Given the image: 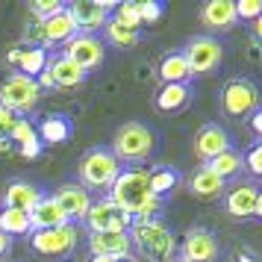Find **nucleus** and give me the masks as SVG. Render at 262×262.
I'll list each match as a JSON object with an SVG mask.
<instances>
[{"instance_id": "nucleus-1", "label": "nucleus", "mask_w": 262, "mask_h": 262, "mask_svg": "<svg viewBox=\"0 0 262 262\" xmlns=\"http://www.w3.org/2000/svg\"><path fill=\"white\" fill-rule=\"evenodd\" d=\"M109 201L130 212L133 221L156 218V212L162 209V201L150 194V180L144 168H121L115 183L109 186Z\"/></svg>"}, {"instance_id": "nucleus-2", "label": "nucleus", "mask_w": 262, "mask_h": 262, "mask_svg": "<svg viewBox=\"0 0 262 262\" xmlns=\"http://www.w3.org/2000/svg\"><path fill=\"white\" fill-rule=\"evenodd\" d=\"M130 245L142 253L147 262H168L177 250V238L171 233V227L159 218H144V221H133L130 227Z\"/></svg>"}, {"instance_id": "nucleus-3", "label": "nucleus", "mask_w": 262, "mask_h": 262, "mask_svg": "<svg viewBox=\"0 0 262 262\" xmlns=\"http://www.w3.org/2000/svg\"><path fill=\"white\" fill-rule=\"evenodd\" d=\"M156 147V133L142 121H127L121 124L112 136V156L118 162H144Z\"/></svg>"}, {"instance_id": "nucleus-4", "label": "nucleus", "mask_w": 262, "mask_h": 262, "mask_svg": "<svg viewBox=\"0 0 262 262\" xmlns=\"http://www.w3.org/2000/svg\"><path fill=\"white\" fill-rule=\"evenodd\" d=\"M259 85L248 80V77H233L230 83L221 89V112L227 118H250L256 109H259Z\"/></svg>"}, {"instance_id": "nucleus-5", "label": "nucleus", "mask_w": 262, "mask_h": 262, "mask_svg": "<svg viewBox=\"0 0 262 262\" xmlns=\"http://www.w3.org/2000/svg\"><path fill=\"white\" fill-rule=\"evenodd\" d=\"M121 174V162L106 147H92L80 159V183L83 189H109Z\"/></svg>"}, {"instance_id": "nucleus-6", "label": "nucleus", "mask_w": 262, "mask_h": 262, "mask_svg": "<svg viewBox=\"0 0 262 262\" xmlns=\"http://www.w3.org/2000/svg\"><path fill=\"white\" fill-rule=\"evenodd\" d=\"M38 97H41V89L33 77H24V74H9L3 83H0V106L9 109L15 118L18 115H30L36 109Z\"/></svg>"}, {"instance_id": "nucleus-7", "label": "nucleus", "mask_w": 262, "mask_h": 262, "mask_svg": "<svg viewBox=\"0 0 262 262\" xmlns=\"http://www.w3.org/2000/svg\"><path fill=\"white\" fill-rule=\"evenodd\" d=\"M77 224H65V227H53V230H36L30 233V245L36 253L50 256V259H68L77 250Z\"/></svg>"}, {"instance_id": "nucleus-8", "label": "nucleus", "mask_w": 262, "mask_h": 262, "mask_svg": "<svg viewBox=\"0 0 262 262\" xmlns=\"http://www.w3.org/2000/svg\"><path fill=\"white\" fill-rule=\"evenodd\" d=\"M186 56V65H189L191 77L194 74H209L215 71L221 59H224V45L215 36H194L186 41V48L180 50Z\"/></svg>"}, {"instance_id": "nucleus-9", "label": "nucleus", "mask_w": 262, "mask_h": 262, "mask_svg": "<svg viewBox=\"0 0 262 262\" xmlns=\"http://www.w3.org/2000/svg\"><path fill=\"white\" fill-rule=\"evenodd\" d=\"M85 227H89V233H130L133 215L124 212L106 198V201L92 203V209L85 215Z\"/></svg>"}, {"instance_id": "nucleus-10", "label": "nucleus", "mask_w": 262, "mask_h": 262, "mask_svg": "<svg viewBox=\"0 0 262 262\" xmlns=\"http://www.w3.org/2000/svg\"><path fill=\"white\" fill-rule=\"evenodd\" d=\"M112 9H115L112 0H100V3H95V0H74L68 6L74 24H77V33H83V36H95L97 30H103Z\"/></svg>"}, {"instance_id": "nucleus-11", "label": "nucleus", "mask_w": 262, "mask_h": 262, "mask_svg": "<svg viewBox=\"0 0 262 262\" xmlns=\"http://www.w3.org/2000/svg\"><path fill=\"white\" fill-rule=\"evenodd\" d=\"M68 59L80 68V71H95V68H100L103 65V41L97 36H83V33H77V36L65 45V50H62Z\"/></svg>"}, {"instance_id": "nucleus-12", "label": "nucleus", "mask_w": 262, "mask_h": 262, "mask_svg": "<svg viewBox=\"0 0 262 262\" xmlns=\"http://www.w3.org/2000/svg\"><path fill=\"white\" fill-rule=\"evenodd\" d=\"M218 238H215L212 230L206 227H191L189 233L183 236V245H180V256L186 262H215L218 259Z\"/></svg>"}, {"instance_id": "nucleus-13", "label": "nucleus", "mask_w": 262, "mask_h": 262, "mask_svg": "<svg viewBox=\"0 0 262 262\" xmlns=\"http://www.w3.org/2000/svg\"><path fill=\"white\" fill-rule=\"evenodd\" d=\"M53 201L59 203V209L65 215H68V221H85V215H89V209H92V194H89V189H83L80 183H62L59 189H56V194H53Z\"/></svg>"}, {"instance_id": "nucleus-14", "label": "nucleus", "mask_w": 262, "mask_h": 262, "mask_svg": "<svg viewBox=\"0 0 262 262\" xmlns=\"http://www.w3.org/2000/svg\"><path fill=\"white\" fill-rule=\"evenodd\" d=\"M233 144H230V136H227L224 127H218V124H203L201 130L194 133V156L201 159L203 165L209 162V159H215L218 154H224V150H230Z\"/></svg>"}, {"instance_id": "nucleus-15", "label": "nucleus", "mask_w": 262, "mask_h": 262, "mask_svg": "<svg viewBox=\"0 0 262 262\" xmlns=\"http://www.w3.org/2000/svg\"><path fill=\"white\" fill-rule=\"evenodd\" d=\"M201 24L212 33H230L238 24L236 18V3L233 0H209L201 9Z\"/></svg>"}, {"instance_id": "nucleus-16", "label": "nucleus", "mask_w": 262, "mask_h": 262, "mask_svg": "<svg viewBox=\"0 0 262 262\" xmlns=\"http://www.w3.org/2000/svg\"><path fill=\"white\" fill-rule=\"evenodd\" d=\"M41 201V189L30 180H12L3 189V209H18V212H33V206Z\"/></svg>"}, {"instance_id": "nucleus-17", "label": "nucleus", "mask_w": 262, "mask_h": 262, "mask_svg": "<svg viewBox=\"0 0 262 262\" xmlns=\"http://www.w3.org/2000/svg\"><path fill=\"white\" fill-rule=\"evenodd\" d=\"M89 250H92V256L121 259V256L133 253V245L127 233H89Z\"/></svg>"}, {"instance_id": "nucleus-18", "label": "nucleus", "mask_w": 262, "mask_h": 262, "mask_svg": "<svg viewBox=\"0 0 262 262\" xmlns=\"http://www.w3.org/2000/svg\"><path fill=\"white\" fill-rule=\"evenodd\" d=\"M41 36H45V50L53 48V45H68L77 36V24H74L68 6L62 12L50 15L48 21H41Z\"/></svg>"}, {"instance_id": "nucleus-19", "label": "nucleus", "mask_w": 262, "mask_h": 262, "mask_svg": "<svg viewBox=\"0 0 262 262\" xmlns=\"http://www.w3.org/2000/svg\"><path fill=\"white\" fill-rule=\"evenodd\" d=\"M256 186L253 183H236L224 191V212L233 218H250L256 203Z\"/></svg>"}, {"instance_id": "nucleus-20", "label": "nucleus", "mask_w": 262, "mask_h": 262, "mask_svg": "<svg viewBox=\"0 0 262 262\" xmlns=\"http://www.w3.org/2000/svg\"><path fill=\"white\" fill-rule=\"evenodd\" d=\"M65 224H71V221L59 209V203L53 201V194H41V201L30 212V230L36 233V230H53V227H65Z\"/></svg>"}, {"instance_id": "nucleus-21", "label": "nucleus", "mask_w": 262, "mask_h": 262, "mask_svg": "<svg viewBox=\"0 0 262 262\" xmlns=\"http://www.w3.org/2000/svg\"><path fill=\"white\" fill-rule=\"evenodd\" d=\"M45 74L50 77V83L56 85V89H74V85H80L89 77L85 71H80L77 65H74L65 53H56V56H50L48 59V68Z\"/></svg>"}, {"instance_id": "nucleus-22", "label": "nucleus", "mask_w": 262, "mask_h": 262, "mask_svg": "<svg viewBox=\"0 0 262 262\" xmlns=\"http://www.w3.org/2000/svg\"><path fill=\"white\" fill-rule=\"evenodd\" d=\"M71 121L65 118V115H59V112H50V115H45V118L38 121L36 127V136L41 144H65L68 139H71Z\"/></svg>"}, {"instance_id": "nucleus-23", "label": "nucleus", "mask_w": 262, "mask_h": 262, "mask_svg": "<svg viewBox=\"0 0 262 262\" xmlns=\"http://www.w3.org/2000/svg\"><path fill=\"white\" fill-rule=\"evenodd\" d=\"M224 189H227V183L221 177H215L206 165H201L189 177V191L194 198H201V201H215V198L224 194Z\"/></svg>"}, {"instance_id": "nucleus-24", "label": "nucleus", "mask_w": 262, "mask_h": 262, "mask_svg": "<svg viewBox=\"0 0 262 262\" xmlns=\"http://www.w3.org/2000/svg\"><path fill=\"white\" fill-rule=\"evenodd\" d=\"M191 100V89L189 85H177V83H162V89L156 92V109L159 112H180L186 109Z\"/></svg>"}, {"instance_id": "nucleus-25", "label": "nucleus", "mask_w": 262, "mask_h": 262, "mask_svg": "<svg viewBox=\"0 0 262 262\" xmlns=\"http://www.w3.org/2000/svg\"><path fill=\"white\" fill-rule=\"evenodd\" d=\"M159 77H162V83H177V85H189L191 80V71L189 65H186V56L183 53H165L162 62H159Z\"/></svg>"}, {"instance_id": "nucleus-26", "label": "nucleus", "mask_w": 262, "mask_h": 262, "mask_svg": "<svg viewBox=\"0 0 262 262\" xmlns=\"http://www.w3.org/2000/svg\"><path fill=\"white\" fill-rule=\"evenodd\" d=\"M50 53L45 48H18V56H15V65H18V74L24 77H33L36 80L38 74L48 68Z\"/></svg>"}, {"instance_id": "nucleus-27", "label": "nucleus", "mask_w": 262, "mask_h": 262, "mask_svg": "<svg viewBox=\"0 0 262 262\" xmlns=\"http://www.w3.org/2000/svg\"><path fill=\"white\" fill-rule=\"evenodd\" d=\"M147 180H150V194L154 198H165V194H171V191L180 186V171L177 168H171V165H159L154 168V171H147Z\"/></svg>"}, {"instance_id": "nucleus-28", "label": "nucleus", "mask_w": 262, "mask_h": 262, "mask_svg": "<svg viewBox=\"0 0 262 262\" xmlns=\"http://www.w3.org/2000/svg\"><path fill=\"white\" fill-rule=\"evenodd\" d=\"M206 168L212 171L215 177H221L227 183V180H233L236 174H242L245 162H242V154H238L236 147H230V150H224V154H218L215 159H209V162H206Z\"/></svg>"}, {"instance_id": "nucleus-29", "label": "nucleus", "mask_w": 262, "mask_h": 262, "mask_svg": "<svg viewBox=\"0 0 262 262\" xmlns=\"http://www.w3.org/2000/svg\"><path fill=\"white\" fill-rule=\"evenodd\" d=\"M103 33H106L109 45H115V48H121V50H133L142 41V30H127V27H121L118 21H112V18L106 21Z\"/></svg>"}, {"instance_id": "nucleus-30", "label": "nucleus", "mask_w": 262, "mask_h": 262, "mask_svg": "<svg viewBox=\"0 0 262 262\" xmlns=\"http://www.w3.org/2000/svg\"><path fill=\"white\" fill-rule=\"evenodd\" d=\"M0 230L9 238L27 236V233H33V230H30V215L18 212V209H3V212H0Z\"/></svg>"}, {"instance_id": "nucleus-31", "label": "nucleus", "mask_w": 262, "mask_h": 262, "mask_svg": "<svg viewBox=\"0 0 262 262\" xmlns=\"http://www.w3.org/2000/svg\"><path fill=\"white\" fill-rule=\"evenodd\" d=\"M136 15H139V24L142 27H154V24L162 21L165 6H162L159 0H139V3H136Z\"/></svg>"}, {"instance_id": "nucleus-32", "label": "nucleus", "mask_w": 262, "mask_h": 262, "mask_svg": "<svg viewBox=\"0 0 262 262\" xmlns=\"http://www.w3.org/2000/svg\"><path fill=\"white\" fill-rule=\"evenodd\" d=\"M109 18H112V21H118L121 27H127V30H142L139 15H136V3H115V9H112Z\"/></svg>"}, {"instance_id": "nucleus-33", "label": "nucleus", "mask_w": 262, "mask_h": 262, "mask_svg": "<svg viewBox=\"0 0 262 262\" xmlns=\"http://www.w3.org/2000/svg\"><path fill=\"white\" fill-rule=\"evenodd\" d=\"M38 136H36V124L30 118H18L15 121V127H12V133H9V144H27V142H36Z\"/></svg>"}, {"instance_id": "nucleus-34", "label": "nucleus", "mask_w": 262, "mask_h": 262, "mask_svg": "<svg viewBox=\"0 0 262 262\" xmlns=\"http://www.w3.org/2000/svg\"><path fill=\"white\" fill-rule=\"evenodd\" d=\"M62 9H65V3H62V0H33V3H30V15L36 18L38 24H41V21H48L50 15L62 12Z\"/></svg>"}, {"instance_id": "nucleus-35", "label": "nucleus", "mask_w": 262, "mask_h": 262, "mask_svg": "<svg viewBox=\"0 0 262 262\" xmlns=\"http://www.w3.org/2000/svg\"><path fill=\"white\" fill-rule=\"evenodd\" d=\"M242 162H245V168H248L253 177H262V142L250 144L248 150L242 154Z\"/></svg>"}, {"instance_id": "nucleus-36", "label": "nucleus", "mask_w": 262, "mask_h": 262, "mask_svg": "<svg viewBox=\"0 0 262 262\" xmlns=\"http://www.w3.org/2000/svg\"><path fill=\"white\" fill-rule=\"evenodd\" d=\"M259 15H262V0H238V3H236V18H238V21L253 24Z\"/></svg>"}, {"instance_id": "nucleus-37", "label": "nucleus", "mask_w": 262, "mask_h": 262, "mask_svg": "<svg viewBox=\"0 0 262 262\" xmlns=\"http://www.w3.org/2000/svg\"><path fill=\"white\" fill-rule=\"evenodd\" d=\"M15 115L9 112V109H3L0 106V142H9V133H12V127H15Z\"/></svg>"}, {"instance_id": "nucleus-38", "label": "nucleus", "mask_w": 262, "mask_h": 262, "mask_svg": "<svg viewBox=\"0 0 262 262\" xmlns=\"http://www.w3.org/2000/svg\"><path fill=\"white\" fill-rule=\"evenodd\" d=\"M41 147H45V144L38 142H27V144H21V147H18V150H21V156H24V159H36L38 154H41Z\"/></svg>"}, {"instance_id": "nucleus-39", "label": "nucleus", "mask_w": 262, "mask_h": 262, "mask_svg": "<svg viewBox=\"0 0 262 262\" xmlns=\"http://www.w3.org/2000/svg\"><path fill=\"white\" fill-rule=\"evenodd\" d=\"M248 124H250V130H253V136H256V139L262 142V106H259V109H256V112H253V115L248 118Z\"/></svg>"}, {"instance_id": "nucleus-40", "label": "nucleus", "mask_w": 262, "mask_h": 262, "mask_svg": "<svg viewBox=\"0 0 262 262\" xmlns=\"http://www.w3.org/2000/svg\"><path fill=\"white\" fill-rule=\"evenodd\" d=\"M9 250H12V238L0 230V259H3V256H9Z\"/></svg>"}, {"instance_id": "nucleus-41", "label": "nucleus", "mask_w": 262, "mask_h": 262, "mask_svg": "<svg viewBox=\"0 0 262 262\" xmlns=\"http://www.w3.org/2000/svg\"><path fill=\"white\" fill-rule=\"evenodd\" d=\"M236 262H262L256 253H250V250H238L236 253Z\"/></svg>"}, {"instance_id": "nucleus-42", "label": "nucleus", "mask_w": 262, "mask_h": 262, "mask_svg": "<svg viewBox=\"0 0 262 262\" xmlns=\"http://www.w3.org/2000/svg\"><path fill=\"white\" fill-rule=\"evenodd\" d=\"M250 30H253V38H256V41L262 45V15L256 18V21H253V24H250Z\"/></svg>"}, {"instance_id": "nucleus-43", "label": "nucleus", "mask_w": 262, "mask_h": 262, "mask_svg": "<svg viewBox=\"0 0 262 262\" xmlns=\"http://www.w3.org/2000/svg\"><path fill=\"white\" fill-rule=\"evenodd\" d=\"M253 215H256V218H262V189L256 191V203H253Z\"/></svg>"}, {"instance_id": "nucleus-44", "label": "nucleus", "mask_w": 262, "mask_h": 262, "mask_svg": "<svg viewBox=\"0 0 262 262\" xmlns=\"http://www.w3.org/2000/svg\"><path fill=\"white\" fill-rule=\"evenodd\" d=\"M115 262H142L139 256H133V253H127V256H121V259H115Z\"/></svg>"}, {"instance_id": "nucleus-45", "label": "nucleus", "mask_w": 262, "mask_h": 262, "mask_svg": "<svg viewBox=\"0 0 262 262\" xmlns=\"http://www.w3.org/2000/svg\"><path fill=\"white\" fill-rule=\"evenodd\" d=\"M92 262H115V259H106V256H92Z\"/></svg>"}, {"instance_id": "nucleus-46", "label": "nucleus", "mask_w": 262, "mask_h": 262, "mask_svg": "<svg viewBox=\"0 0 262 262\" xmlns=\"http://www.w3.org/2000/svg\"><path fill=\"white\" fill-rule=\"evenodd\" d=\"M168 262H186V259H183V256H171Z\"/></svg>"}]
</instances>
